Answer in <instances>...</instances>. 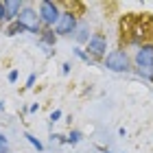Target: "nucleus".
Here are the masks:
<instances>
[{
    "instance_id": "1",
    "label": "nucleus",
    "mask_w": 153,
    "mask_h": 153,
    "mask_svg": "<svg viewBox=\"0 0 153 153\" xmlns=\"http://www.w3.org/2000/svg\"><path fill=\"white\" fill-rule=\"evenodd\" d=\"M39 18H42V22L48 24V26H51V24L57 26L59 18H61L59 4L53 2V0H42V2H39Z\"/></svg>"
},
{
    "instance_id": "2",
    "label": "nucleus",
    "mask_w": 153,
    "mask_h": 153,
    "mask_svg": "<svg viewBox=\"0 0 153 153\" xmlns=\"http://www.w3.org/2000/svg\"><path fill=\"white\" fill-rule=\"evenodd\" d=\"M105 68L114 72H127L129 70V57L125 51H112L105 57Z\"/></svg>"
},
{
    "instance_id": "3",
    "label": "nucleus",
    "mask_w": 153,
    "mask_h": 153,
    "mask_svg": "<svg viewBox=\"0 0 153 153\" xmlns=\"http://www.w3.org/2000/svg\"><path fill=\"white\" fill-rule=\"evenodd\" d=\"M18 22L22 24L29 33H39V29H42V18H39L37 13L31 9V7L22 9V13L18 16Z\"/></svg>"
},
{
    "instance_id": "4",
    "label": "nucleus",
    "mask_w": 153,
    "mask_h": 153,
    "mask_svg": "<svg viewBox=\"0 0 153 153\" xmlns=\"http://www.w3.org/2000/svg\"><path fill=\"white\" fill-rule=\"evenodd\" d=\"M136 66L140 68V72L144 70H151L153 68V42H147L138 48L136 53Z\"/></svg>"
},
{
    "instance_id": "5",
    "label": "nucleus",
    "mask_w": 153,
    "mask_h": 153,
    "mask_svg": "<svg viewBox=\"0 0 153 153\" xmlns=\"http://www.w3.org/2000/svg\"><path fill=\"white\" fill-rule=\"evenodd\" d=\"M107 51V37L103 33H94L88 42V57H94V59H101Z\"/></svg>"
},
{
    "instance_id": "6",
    "label": "nucleus",
    "mask_w": 153,
    "mask_h": 153,
    "mask_svg": "<svg viewBox=\"0 0 153 153\" xmlns=\"http://www.w3.org/2000/svg\"><path fill=\"white\" fill-rule=\"evenodd\" d=\"M55 31H57V35H72L76 31V16L72 11H64L57 26H55Z\"/></svg>"
},
{
    "instance_id": "7",
    "label": "nucleus",
    "mask_w": 153,
    "mask_h": 153,
    "mask_svg": "<svg viewBox=\"0 0 153 153\" xmlns=\"http://www.w3.org/2000/svg\"><path fill=\"white\" fill-rule=\"evenodd\" d=\"M4 11H7V20L16 22L18 16L22 13V2L20 0H4Z\"/></svg>"
},
{
    "instance_id": "8",
    "label": "nucleus",
    "mask_w": 153,
    "mask_h": 153,
    "mask_svg": "<svg viewBox=\"0 0 153 153\" xmlns=\"http://www.w3.org/2000/svg\"><path fill=\"white\" fill-rule=\"evenodd\" d=\"M42 42H44L46 46H55V31H51V29L42 31Z\"/></svg>"
},
{
    "instance_id": "9",
    "label": "nucleus",
    "mask_w": 153,
    "mask_h": 153,
    "mask_svg": "<svg viewBox=\"0 0 153 153\" xmlns=\"http://www.w3.org/2000/svg\"><path fill=\"white\" fill-rule=\"evenodd\" d=\"M22 31H26V29L18 22V20H16V22H11L9 26H7V35H18V33H22Z\"/></svg>"
},
{
    "instance_id": "10",
    "label": "nucleus",
    "mask_w": 153,
    "mask_h": 153,
    "mask_svg": "<svg viewBox=\"0 0 153 153\" xmlns=\"http://www.w3.org/2000/svg\"><path fill=\"white\" fill-rule=\"evenodd\" d=\"M24 138H26V140H29V142H31V144H33V147H35L37 151H42V149H44V147H42V142L37 140L35 136H31V134H24Z\"/></svg>"
},
{
    "instance_id": "11",
    "label": "nucleus",
    "mask_w": 153,
    "mask_h": 153,
    "mask_svg": "<svg viewBox=\"0 0 153 153\" xmlns=\"http://www.w3.org/2000/svg\"><path fill=\"white\" fill-rule=\"evenodd\" d=\"M76 39H79V42H90V37H88V26H81V29H79Z\"/></svg>"
},
{
    "instance_id": "12",
    "label": "nucleus",
    "mask_w": 153,
    "mask_h": 153,
    "mask_svg": "<svg viewBox=\"0 0 153 153\" xmlns=\"http://www.w3.org/2000/svg\"><path fill=\"white\" fill-rule=\"evenodd\" d=\"M68 142H70V144H76V142H81V131H72V134L68 136Z\"/></svg>"
},
{
    "instance_id": "13",
    "label": "nucleus",
    "mask_w": 153,
    "mask_h": 153,
    "mask_svg": "<svg viewBox=\"0 0 153 153\" xmlns=\"http://www.w3.org/2000/svg\"><path fill=\"white\" fill-rule=\"evenodd\" d=\"M7 20V11H4V0H0V24Z\"/></svg>"
},
{
    "instance_id": "14",
    "label": "nucleus",
    "mask_w": 153,
    "mask_h": 153,
    "mask_svg": "<svg viewBox=\"0 0 153 153\" xmlns=\"http://www.w3.org/2000/svg\"><path fill=\"white\" fill-rule=\"evenodd\" d=\"M74 53H76V57H81L83 61H88V64H90V57H88V53H83L81 48H74Z\"/></svg>"
},
{
    "instance_id": "15",
    "label": "nucleus",
    "mask_w": 153,
    "mask_h": 153,
    "mask_svg": "<svg viewBox=\"0 0 153 153\" xmlns=\"http://www.w3.org/2000/svg\"><path fill=\"white\" fill-rule=\"evenodd\" d=\"M59 118H61V112H59V109H55V112L51 114V123H57Z\"/></svg>"
},
{
    "instance_id": "16",
    "label": "nucleus",
    "mask_w": 153,
    "mask_h": 153,
    "mask_svg": "<svg viewBox=\"0 0 153 153\" xmlns=\"http://www.w3.org/2000/svg\"><path fill=\"white\" fill-rule=\"evenodd\" d=\"M33 83H35V74H31L29 79H26V88H33Z\"/></svg>"
},
{
    "instance_id": "17",
    "label": "nucleus",
    "mask_w": 153,
    "mask_h": 153,
    "mask_svg": "<svg viewBox=\"0 0 153 153\" xmlns=\"http://www.w3.org/2000/svg\"><path fill=\"white\" fill-rule=\"evenodd\" d=\"M16 79H18V70H11V72H9V81L13 83V81H16Z\"/></svg>"
},
{
    "instance_id": "18",
    "label": "nucleus",
    "mask_w": 153,
    "mask_h": 153,
    "mask_svg": "<svg viewBox=\"0 0 153 153\" xmlns=\"http://www.w3.org/2000/svg\"><path fill=\"white\" fill-rule=\"evenodd\" d=\"M0 144H4V147H7V138H4L2 134H0Z\"/></svg>"
},
{
    "instance_id": "19",
    "label": "nucleus",
    "mask_w": 153,
    "mask_h": 153,
    "mask_svg": "<svg viewBox=\"0 0 153 153\" xmlns=\"http://www.w3.org/2000/svg\"><path fill=\"white\" fill-rule=\"evenodd\" d=\"M0 153H4V144H0Z\"/></svg>"
},
{
    "instance_id": "20",
    "label": "nucleus",
    "mask_w": 153,
    "mask_h": 153,
    "mask_svg": "<svg viewBox=\"0 0 153 153\" xmlns=\"http://www.w3.org/2000/svg\"><path fill=\"white\" fill-rule=\"evenodd\" d=\"M2 109H4V105H2V103H0V112H2Z\"/></svg>"
}]
</instances>
